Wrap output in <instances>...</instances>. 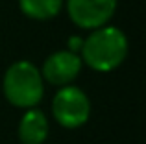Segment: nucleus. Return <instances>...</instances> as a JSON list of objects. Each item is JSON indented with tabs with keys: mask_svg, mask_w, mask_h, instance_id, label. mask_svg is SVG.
<instances>
[{
	"mask_svg": "<svg viewBox=\"0 0 146 144\" xmlns=\"http://www.w3.org/2000/svg\"><path fill=\"white\" fill-rule=\"evenodd\" d=\"M128 55V37L117 26H102L91 30L83 39L82 61L96 72H109L122 65Z\"/></svg>",
	"mask_w": 146,
	"mask_h": 144,
	"instance_id": "nucleus-1",
	"label": "nucleus"
},
{
	"mask_svg": "<svg viewBox=\"0 0 146 144\" xmlns=\"http://www.w3.org/2000/svg\"><path fill=\"white\" fill-rule=\"evenodd\" d=\"M44 83L41 70L30 61H15L4 74V96L21 109L37 107L43 100Z\"/></svg>",
	"mask_w": 146,
	"mask_h": 144,
	"instance_id": "nucleus-2",
	"label": "nucleus"
},
{
	"mask_svg": "<svg viewBox=\"0 0 146 144\" xmlns=\"http://www.w3.org/2000/svg\"><path fill=\"white\" fill-rule=\"evenodd\" d=\"M83 48V39L78 35H72L68 37V52H74V54H78V52H82Z\"/></svg>",
	"mask_w": 146,
	"mask_h": 144,
	"instance_id": "nucleus-8",
	"label": "nucleus"
},
{
	"mask_svg": "<svg viewBox=\"0 0 146 144\" xmlns=\"http://www.w3.org/2000/svg\"><path fill=\"white\" fill-rule=\"evenodd\" d=\"M21 11L33 20L54 18L63 7V0H19Z\"/></svg>",
	"mask_w": 146,
	"mask_h": 144,
	"instance_id": "nucleus-7",
	"label": "nucleus"
},
{
	"mask_svg": "<svg viewBox=\"0 0 146 144\" xmlns=\"http://www.w3.org/2000/svg\"><path fill=\"white\" fill-rule=\"evenodd\" d=\"M82 67H83V61L78 54L68 50H59L46 57L43 70H41V76L52 85L65 87V85H70L78 78Z\"/></svg>",
	"mask_w": 146,
	"mask_h": 144,
	"instance_id": "nucleus-5",
	"label": "nucleus"
},
{
	"mask_svg": "<svg viewBox=\"0 0 146 144\" xmlns=\"http://www.w3.org/2000/svg\"><path fill=\"white\" fill-rule=\"evenodd\" d=\"M67 11L76 26L96 30L111 20L117 11V0H67Z\"/></svg>",
	"mask_w": 146,
	"mask_h": 144,
	"instance_id": "nucleus-4",
	"label": "nucleus"
},
{
	"mask_svg": "<svg viewBox=\"0 0 146 144\" xmlns=\"http://www.w3.org/2000/svg\"><path fill=\"white\" fill-rule=\"evenodd\" d=\"M48 118L41 109H26L19 122V139L22 144H43L48 139Z\"/></svg>",
	"mask_w": 146,
	"mask_h": 144,
	"instance_id": "nucleus-6",
	"label": "nucleus"
},
{
	"mask_svg": "<svg viewBox=\"0 0 146 144\" xmlns=\"http://www.w3.org/2000/svg\"><path fill=\"white\" fill-rule=\"evenodd\" d=\"M52 115L59 126L67 129H76L89 120L91 100L82 89L74 85H65L54 96Z\"/></svg>",
	"mask_w": 146,
	"mask_h": 144,
	"instance_id": "nucleus-3",
	"label": "nucleus"
}]
</instances>
